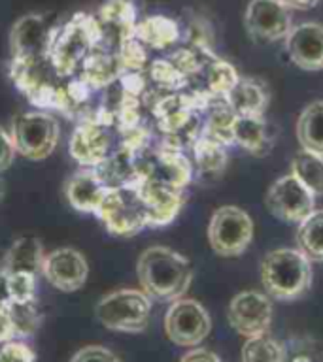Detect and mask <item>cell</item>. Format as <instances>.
<instances>
[{
	"label": "cell",
	"instance_id": "6da1fadb",
	"mask_svg": "<svg viewBox=\"0 0 323 362\" xmlns=\"http://www.w3.org/2000/svg\"><path fill=\"white\" fill-rule=\"evenodd\" d=\"M142 291L152 300L174 302L181 298L193 281L191 260L174 249L153 245L142 251L136 262Z\"/></svg>",
	"mask_w": 323,
	"mask_h": 362
},
{
	"label": "cell",
	"instance_id": "7a4b0ae2",
	"mask_svg": "<svg viewBox=\"0 0 323 362\" xmlns=\"http://www.w3.org/2000/svg\"><path fill=\"white\" fill-rule=\"evenodd\" d=\"M101 40V25L96 16L76 13L67 23L51 30L45 57L50 59L57 78L64 83L78 72L79 64Z\"/></svg>",
	"mask_w": 323,
	"mask_h": 362
},
{
	"label": "cell",
	"instance_id": "3957f363",
	"mask_svg": "<svg viewBox=\"0 0 323 362\" xmlns=\"http://www.w3.org/2000/svg\"><path fill=\"white\" fill-rule=\"evenodd\" d=\"M261 281L272 298H299L312 285V260L299 249H274L261 262Z\"/></svg>",
	"mask_w": 323,
	"mask_h": 362
},
{
	"label": "cell",
	"instance_id": "277c9868",
	"mask_svg": "<svg viewBox=\"0 0 323 362\" xmlns=\"http://www.w3.org/2000/svg\"><path fill=\"white\" fill-rule=\"evenodd\" d=\"M95 215L113 236H132L149 226V208L138 181L110 187Z\"/></svg>",
	"mask_w": 323,
	"mask_h": 362
},
{
	"label": "cell",
	"instance_id": "5b68a950",
	"mask_svg": "<svg viewBox=\"0 0 323 362\" xmlns=\"http://www.w3.org/2000/svg\"><path fill=\"white\" fill-rule=\"evenodd\" d=\"M152 302L142 288H119L98 300L95 317L102 327L113 332H144L152 317Z\"/></svg>",
	"mask_w": 323,
	"mask_h": 362
},
{
	"label": "cell",
	"instance_id": "8992f818",
	"mask_svg": "<svg viewBox=\"0 0 323 362\" xmlns=\"http://www.w3.org/2000/svg\"><path fill=\"white\" fill-rule=\"evenodd\" d=\"M61 129L47 112L19 113L11 124V140L16 153L30 160H42L55 151Z\"/></svg>",
	"mask_w": 323,
	"mask_h": 362
},
{
	"label": "cell",
	"instance_id": "52a82bcc",
	"mask_svg": "<svg viewBox=\"0 0 323 362\" xmlns=\"http://www.w3.org/2000/svg\"><path fill=\"white\" fill-rule=\"evenodd\" d=\"M254 240V219L238 206H221L208 223V242L220 257H238Z\"/></svg>",
	"mask_w": 323,
	"mask_h": 362
},
{
	"label": "cell",
	"instance_id": "ba28073f",
	"mask_svg": "<svg viewBox=\"0 0 323 362\" xmlns=\"http://www.w3.org/2000/svg\"><path fill=\"white\" fill-rule=\"evenodd\" d=\"M212 319L200 302L193 298L174 300L164 315V332L172 344L197 347L208 338Z\"/></svg>",
	"mask_w": 323,
	"mask_h": 362
},
{
	"label": "cell",
	"instance_id": "9c48e42d",
	"mask_svg": "<svg viewBox=\"0 0 323 362\" xmlns=\"http://www.w3.org/2000/svg\"><path fill=\"white\" fill-rule=\"evenodd\" d=\"M291 11L283 0H249L244 11L246 33L257 44L283 40L293 27Z\"/></svg>",
	"mask_w": 323,
	"mask_h": 362
},
{
	"label": "cell",
	"instance_id": "30bf717a",
	"mask_svg": "<svg viewBox=\"0 0 323 362\" xmlns=\"http://www.w3.org/2000/svg\"><path fill=\"white\" fill-rule=\"evenodd\" d=\"M314 202L316 197L293 174L282 175L265 194V208L271 215L291 225H299L306 215H310L316 209Z\"/></svg>",
	"mask_w": 323,
	"mask_h": 362
},
{
	"label": "cell",
	"instance_id": "8fae6325",
	"mask_svg": "<svg viewBox=\"0 0 323 362\" xmlns=\"http://www.w3.org/2000/svg\"><path fill=\"white\" fill-rule=\"evenodd\" d=\"M272 315H274V310H272L271 298L259 291H242L234 294L227 310L229 325L244 338L268 332Z\"/></svg>",
	"mask_w": 323,
	"mask_h": 362
},
{
	"label": "cell",
	"instance_id": "7c38bea8",
	"mask_svg": "<svg viewBox=\"0 0 323 362\" xmlns=\"http://www.w3.org/2000/svg\"><path fill=\"white\" fill-rule=\"evenodd\" d=\"M118 130L96 121H79L70 138V155L84 168H95L110 157L118 147L113 146Z\"/></svg>",
	"mask_w": 323,
	"mask_h": 362
},
{
	"label": "cell",
	"instance_id": "4fadbf2b",
	"mask_svg": "<svg viewBox=\"0 0 323 362\" xmlns=\"http://www.w3.org/2000/svg\"><path fill=\"white\" fill-rule=\"evenodd\" d=\"M42 276L62 293H74L84 287L89 276V264L74 247H61L45 255Z\"/></svg>",
	"mask_w": 323,
	"mask_h": 362
},
{
	"label": "cell",
	"instance_id": "5bb4252c",
	"mask_svg": "<svg viewBox=\"0 0 323 362\" xmlns=\"http://www.w3.org/2000/svg\"><path fill=\"white\" fill-rule=\"evenodd\" d=\"M285 53L295 66L306 72L323 70V25L305 21L293 25L283 38Z\"/></svg>",
	"mask_w": 323,
	"mask_h": 362
},
{
	"label": "cell",
	"instance_id": "9a60e30c",
	"mask_svg": "<svg viewBox=\"0 0 323 362\" xmlns=\"http://www.w3.org/2000/svg\"><path fill=\"white\" fill-rule=\"evenodd\" d=\"M51 30H53V27L40 13H28V16L17 19L10 33L11 59L45 55Z\"/></svg>",
	"mask_w": 323,
	"mask_h": 362
},
{
	"label": "cell",
	"instance_id": "2e32d148",
	"mask_svg": "<svg viewBox=\"0 0 323 362\" xmlns=\"http://www.w3.org/2000/svg\"><path fill=\"white\" fill-rule=\"evenodd\" d=\"M110 187L98 177L95 168H81L64 183V197L81 214H96Z\"/></svg>",
	"mask_w": 323,
	"mask_h": 362
},
{
	"label": "cell",
	"instance_id": "e0dca14e",
	"mask_svg": "<svg viewBox=\"0 0 323 362\" xmlns=\"http://www.w3.org/2000/svg\"><path fill=\"white\" fill-rule=\"evenodd\" d=\"M138 183L149 208V226H164L172 223L186 204V189H174L153 181Z\"/></svg>",
	"mask_w": 323,
	"mask_h": 362
},
{
	"label": "cell",
	"instance_id": "ac0fdd59",
	"mask_svg": "<svg viewBox=\"0 0 323 362\" xmlns=\"http://www.w3.org/2000/svg\"><path fill=\"white\" fill-rule=\"evenodd\" d=\"M232 141L254 157H266L274 146V136L265 115H237L232 123Z\"/></svg>",
	"mask_w": 323,
	"mask_h": 362
},
{
	"label": "cell",
	"instance_id": "d6986e66",
	"mask_svg": "<svg viewBox=\"0 0 323 362\" xmlns=\"http://www.w3.org/2000/svg\"><path fill=\"white\" fill-rule=\"evenodd\" d=\"M203 112V132L210 140H215L223 146H232V123L237 113L229 104L225 95H210Z\"/></svg>",
	"mask_w": 323,
	"mask_h": 362
},
{
	"label": "cell",
	"instance_id": "ffe728a7",
	"mask_svg": "<svg viewBox=\"0 0 323 362\" xmlns=\"http://www.w3.org/2000/svg\"><path fill=\"white\" fill-rule=\"evenodd\" d=\"M44 245L36 236H21L6 251L0 270L4 274H42L44 266Z\"/></svg>",
	"mask_w": 323,
	"mask_h": 362
},
{
	"label": "cell",
	"instance_id": "44dd1931",
	"mask_svg": "<svg viewBox=\"0 0 323 362\" xmlns=\"http://www.w3.org/2000/svg\"><path fill=\"white\" fill-rule=\"evenodd\" d=\"M227 100L237 115H265L271 102V89L259 78H238L229 93Z\"/></svg>",
	"mask_w": 323,
	"mask_h": 362
},
{
	"label": "cell",
	"instance_id": "7402d4cb",
	"mask_svg": "<svg viewBox=\"0 0 323 362\" xmlns=\"http://www.w3.org/2000/svg\"><path fill=\"white\" fill-rule=\"evenodd\" d=\"M135 38L140 40L147 49H170L174 47L181 38V25L172 17L166 16H149L138 19L135 28Z\"/></svg>",
	"mask_w": 323,
	"mask_h": 362
},
{
	"label": "cell",
	"instance_id": "603a6c76",
	"mask_svg": "<svg viewBox=\"0 0 323 362\" xmlns=\"http://www.w3.org/2000/svg\"><path fill=\"white\" fill-rule=\"evenodd\" d=\"M193 168L195 174L204 181L217 180L227 168V146L220 141L210 140L206 136H198L193 144Z\"/></svg>",
	"mask_w": 323,
	"mask_h": 362
},
{
	"label": "cell",
	"instance_id": "cb8c5ba5",
	"mask_svg": "<svg viewBox=\"0 0 323 362\" xmlns=\"http://www.w3.org/2000/svg\"><path fill=\"white\" fill-rule=\"evenodd\" d=\"M96 19L110 33L123 40L132 38L138 23V8L135 0H106L96 13Z\"/></svg>",
	"mask_w": 323,
	"mask_h": 362
},
{
	"label": "cell",
	"instance_id": "d4e9b609",
	"mask_svg": "<svg viewBox=\"0 0 323 362\" xmlns=\"http://www.w3.org/2000/svg\"><path fill=\"white\" fill-rule=\"evenodd\" d=\"M295 130L300 149L323 155V100L310 102L300 112Z\"/></svg>",
	"mask_w": 323,
	"mask_h": 362
},
{
	"label": "cell",
	"instance_id": "484cf974",
	"mask_svg": "<svg viewBox=\"0 0 323 362\" xmlns=\"http://www.w3.org/2000/svg\"><path fill=\"white\" fill-rule=\"evenodd\" d=\"M297 245L312 262H323V209H314L297 226Z\"/></svg>",
	"mask_w": 323,
	"mask_h": 362
},
{
	"label": "cell",
	"instance_id": "4316f807",
	"mask_svg": "<svg viewBox=\"0 0 323 362\" xmlns=\"http://www.w3.org/2000/svg\"><path fill=\"white\" fill-rule=\"evenodd\" d=\"M291 174L314 197H323V155L300 149L291 160Z\"/></svg>",
	"mask_w": 323,
	"mask_h": 362
},
{
	"label": "cell",
	"instance_id": "83f0119b",
	"mask_svg": "<svg viewBox=\"0 0 323 362\" xmlns=\"http://www.w3.org/2000/svg\"><path fill=\"white\" fill-rule=\"evenodd\" d=\"M237 68L232 66L231 62L223 61L215 55L212 61L204 66L203 74H200V93H212V95H225L234 87L238 81Z\"/></svg>",
	"mask_w": 323,
	"mask_h": 362
},
{
	"label": "cell",
	"instance_id": "f1b7e54d",
	"mask_svg": "<svg viewBox=\"0 0 323 362\" xmlns=\"http://www.w3.org/2000/svg\"><path fill=\"white\" fill-rule=\"evenodd\" d=\"M6 310L10 315L16 339L28 338L38 330L40 322H42V313H40V308L36 304V298L23 300V302L10 300V302H6Z\"/></svg>",
	"mask_w": 323,
	"mask_h": 362
},
{
	"label": "cell",
	"instance_id": "f546056e",
	"mask_svg": "<svg viewBox=\"0 0 323 362\" xmlns=\"http://www.w3.org/2000/svg\"><path fill=\"white\" fill-rule=\"evenodd\" d=\"M242 362H285V349L268 332L251 336L242 347Z\"/></svg>",
	"mask_w": 323,
	"mask_h": 362
},
{
	"label": "cell",
	"instance_id": "4dcf8cb0",
	"mask_svg": "<svg viewBox=\"0 0 323 362\" xmlns=\"http://www.w3.org/2000/svg\"><path fill=\"white\" fill-rule=\"evenodd\" d=\"M6 281H8L10 300L23 302V300L36 298V276L33 274H6Z\"/></svg>",
	"mask_w": 323,
	"mask_h": 362
},
{
	"label": "cell",
	"instance_id": "1f68e13d",
	"mask_svg": "<svg viewBox=\"0 0 323 362\" xmlns=\"http://www.w3.org/2000/svg\"><path fill=\"white\" fill-rule=\"evenodd\" d=\"M0 362H34V353L27 344L10 339L0 344Z\"/></svg>",
	"mask_w": 323,
	"mask_h": 362
},
{
	"label": "cell",
	"instance_id": "d6a6232c",
	"mask_svg": "<svg viewBox=\"0 0 323 362\" xmlns=\"http://www.w3.org/2000/svg\"><path fill=\"white\" fill-rule=\"evenodd\" d=\"M70 362H119L118 355L102 345H87L76 351Z\"/></svg>",
	"mask_w": 323,
	"mask_h": 362
},
{
	"label": "cell",
	"instance_id": "836d02e7",
	"mask_svg": "<svg viewBox=\"0 0 323 362\" xmlns=\"http://www.w3.org/2000/svg\"><path fill=\"white\" fill-rule=\"evenodd\" d=\"M16 157V146L11 140V134H8L2 127H0V172L10 168Z\"/></svg>",
	"mask_w": 323,
	"mask_h": 362
},
{
	"label": "cell",
	"instance_id": "e575fe53",
	"mask_svg": "<svg viewBox=\"0 0 323 362\" xmlns=\"http://www.w3.org/2000/svg\"><path fill=\"white\" fill-rule=\"evenodd\" d=\"M180 362H223L220 356L212 353L208 349H203V347H197V349H191L189 353L181 356Z\"/></svg>",
	"mask_w": 323,
	"mask_h": 362
},
{
	"label": "cell",
	"instance_id": "d590c367",
	"mask_svg": "<svg viewBox=\"0 0 323 362\" xmlns=\"http://www.w3.org/2000/svg\"><path fill=\"white\" fill-rule=\"evenodd\" d=\"M10 339H16V332H13V327H11L6 304H0V344L10 341Z\"/></svg>",
	"mask_w": 323,
	"mask_h": 362
},
{
	"label": "cell",
	"instance_id": "8d00e7d4",
	"mask_svg": "<svg viewBox=\"0 0 323 362\" xmlns=\"http://www.w3.org/2000/svg\"><path fill=\"white\" fill-rule=\"evenodd\" d=\"M291 10H310L319 0H283Z\"/></svg>",
	"mask_w": 323,
	"mask_h": 362
},
{
	"label": "cell",
	"instance_id": "74e56055",
	"mask_svg": "<svg viewBox=\"0 0 323 362\" xmlns=\"http://www.w3.org/2000/svg\"><path fill=\"white\" fill-rule=\"evenodd\" d=\"M293 362H312V361H310V358H308V356H306V355H297V356H295V358H293Z\"/></svg>",
	"mask_w": 323,
	"mask_h": 362
},
{
	"label": "cell",
	"instance_id": "f35d334b",
	"mask_svg": "<svg viewBox=\"0 0 323 362\" xmlns=\"http://www.w3.org/2000/svg\"><path fill=\"white\" fill-rule=\"evenodd\" d=\"M4 194H6V185H4V181H2V177H0V202H2Z\"/></svg>",
	"mask_w": 323,
	"mask_h": 362
}]
</instances>
